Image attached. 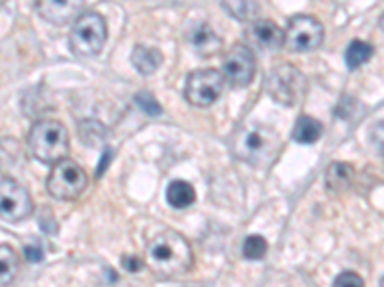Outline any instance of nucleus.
<instances>
[{"instance_id":"obj_1","label":"nucleus","mask_w":384,"mask_h":287,"mask_svg":"<svg viewBox=\"0 0 384 287\" xmlns=\"http://www.w3.org/2000/svg\"><path fill=\"white\" fill-rule=\"evenodd\" d=\"M192 249L189 239L175 230H164L146 245V264L162 280L187 274L192 269Z\"/></svg>"},{"instance_id":"obj_2","label":"nucleus","mask_w":384,"mask_h":287,"mask_svg":"<svg viewBox=\"0 0 384 287\" xmlns=\"http://www.w3.org/2000/svg\"><path fill=\"white\" fill-rule=\"evenodd\" d=\"M29 151L35 159L46 165H56L62 159H68L70 153V136L66 126L60 121H38L29 131Z\"/></svg>"},{"instance_id":"obj_3","label":"nucleus","mask_w":384,"mask_h":287,"mask_svg":"<svg viewBox=\"0 0 384 287\" xmlns=\"http://www.w3.org/2000/svg\"><path fill=\"white\" fill-rule=\"evenodd\" d=\"M108 38L106 19L98 12L85 10L73 21L70 33V48L76 56L93 58L100 54Z\"/></svg>"},{"instance_id":"obj_4","label":"nucleus","mask_w":384,"mask_h":287,"mask_svg":"<svg viewBox=\"0 0 384 287\" xmlns=\"http://www.w3.org/2000/svg\"><path fill=\"white\" fill-rule=\"evenodd\" d=\"M267 92L281 106L292 107L303 100L308 92V81L302 71L290 63H281L267 77Z\"/></svg>"},{"instance_id":"obj_5","label":"nucleus","mask_w":384,"mask_h":287,"mask_svg":"<svg viewBox=\"0 0 384 287\" xmlns=\"http://www.w3.org/2000/svg\"><path fill=\"white\" fill-rule=\"evenodd\" d=\"M88 178L81 165L73 159H62L52 165V170L46 178V190L52 197L60 201H76L87 190Z\"/></svg>"},{"instance_id":"obj_6","label":"nucleus","mask_w":384,"mask_h":287,"mask_svg":"<svg viewBox=\"0 0 384 287\" xmlns=\"http://www.w3.org/2000/svg\"><path fill=\"white\" fill-rule=\"evenodd\" d=\"M277 151V134L261 125L244 129L237 138V157L250 165H261L269 161Z\"/></svg>"},{"instance_id":"obj_7","label":"nucleus","mask_w":384,"mask_h":287,"mask_svg":"<svg viewBox=\"0 0 384 287\" xmlns=\"http://www.w3.org/2000/svg\"><path fill=\"white\" fill-rule=\"evenodd\" d=\"M225 87V79L219 69H196L187 79L185 98L190 106L208 107L219 100Z\"/></svg>"},{"instance_id":"obj_8","label":"nucleus","mask_w":384,"mask_h":287,"mask_svg":"<svg viewBox=\"0 0 384 287\" xmlns=\"http://www.w3.org/2000/svg\"><path fill=\"white\" fill-rule=\"evenodd\" d=\"M284 46L290 52L317 50L325 38V27L311 16H294L284 29Z\"/></svg>"},{"instance_id":"obj_9","label":"nucleus","mask_w":384,"mask_h":287,"mask_svg":"<svg viewBox=\"0 0 384 287\" xmlns=\"http://www.w3.org/2000/svg\"><path fill=\"white\" fill-rule=\"evenodd\" d=\"M31 212L33 200L26 188L10 176L0 178V219L19 222L31 217Z\"/></svg>"},{"instance_id":"obj_10","label":"nucleus","mask_w":384,"mask_h":287,"mask_svg":"<svg viewBox=\"0 0 384 287\" xmlns=\"http://www.w3.org/2000/svg\"><path fill=\"white\" fill-rule=\"evenodd\" d=\"M256 73V62H254L252 50L244 44H234L233 48L223 58L221 75L233 88L248 87Z\"/></svg>"},{"instance_id":"obj_11","label":"nucleus","mask_w":384,"mask_h":287,"mask_svg":"<svg viewBox=\"0 0 384 287\" xmlns=\"http://www.w3.org/2000/svg\"><path fill=\"white\" fill-rule=\"evenodd\" d=\"M246 43L258 50H279L284 46L283 29L271 19H256L244 31Z\"/></svg>"},{"instance_id":"obj_12","label":"nucleus","mask_w":384,"mask_h":287,"mask_svg":"<svg viewBox=\"0 0 384 287\" xmlns=\"http://www.w3.org/2000/svg\"><path fill=\"white\" fill-rule=\"evenodd\" d=\"M37 12L54 26H66L70 21H76L85 12V4L83 2H38Z\"/></svg>"},{"instance_id":"obj_13","label":"nucleus","mask_w":384,"mask_h":287,"mask_svg":"<svg viewBox=\"0 0 384 287\" xmlns=\"http://www.w3.org/2000/svg\"><path fill=\"white\" fill-rule=\"evenodd\" d=\"M189 43L202 58H212L221 50L223 40L208 23H196L189 33Z\"/></svg>"},{"instance_id":"obj_14","label":"nucleus","mask_w":384,"mask_h":287,"mask_svg":"<svg viewBox=\"0 0 384 287\" xmlns=\"http://www.w3.org/2000/svg\"><path fill=\"white\" fill-rule=\"evenodd\" d=\"M356 180V170L350 163L334 161L327 167V173H325V184H327L328 192L333 194H342L350 190Z\"/></svg>"},{"instance_id":"obj_15","label":"nucleus","mask_w":384,"mask_h":287,"mask_svg":"<svg viewBox=\"0 0 384 287\" xmlns=\"http://www.w3.org/2000/svg\"><path fill=\"white\" fill-rule=\"evenodd\" d=\"M164 62V56L157 48H152V46H135L131 52V63L133 67L139 71L140 75H152L156 73L157 67Z\"/></svg>"},{"instance_id":"obj_16","label":"nucleus","mask_w":384,"mask_h":287,"mask_svg":"<svg viewBox=\"0 0 384 287\" xmlns=\"http://www.w3.org/2000/svg\"><path fill=\"white\" fill-rule=\"evenodd\" d=\"M165 200L173 209H187L196 201V192L192 184H189L187 180H173L167 186Z\"/></svg>"},{"instance_id":"obj_17","label":"nucleus","mask_w":384,"mask_h":287,"mask_svg":"<svg viewBox=\"0 0 384 287\" xmlns=\"http://www.w3.org/2000/svg\"><path fill=\"white\" fill-rule=\"evenodd\" d=\"M323 136V125L317 119L302 115L298 117L294 131H292V140L298 144H313Z\"/></svg>"},{"instance_id":"obj_18","label":"nucleus","mask_w":384,"mask_h":287,"mask_svg":"<svg viewBox=\"0 0 384 287\" xmlns=\"http://www.w3.org/2000/svg\"><path fill=\"white\" fill-rule=\"evenodd\" d=\"M19 272V255L12 247L0 245V287L12 283Z\"/></svg>"},{"instance_id":"obj_19","label":"nucleus","mask_w":384,"mask_h":287,"mask_svg":"<svg viewBox=\"0 0 384 287\" xmlns=\"http://www.w3.org/2000/svg\"><path fill=\"white\" fill-rule=\"evenodd\" d=\"M375 54V48H373L369 43H363V40H352L348 44L346 54H344V60H346L348 69H358L361 65H365L369 60Z\"/></svg>"},{"instance_id":"obj_20","label":"nucleus","mask_w":384,"mask_h":287,"mask_svg":"<svg viewBox=\"0 0 384 287\" xmlns=\"http://www.w3.org/2000/svg\"><path fill=\"white\" fill-rule=\"evenodd\" d=\"M223 10L239 21H256L259 6L256 2H225Z\"/></svg>"},{"instance_id":"obj_21","label":"nucleus","mask_w":384,"mask_h":287,"mask_svg":"<svg viewBox=\"0 0 384 287\" xmlns=\"http://www.w3.org/2000/svg\"><path fill=\"white\" fill-rule=\"evenodd\" d=\"M267 253V242L261 236H248L242 244V255L248 261H259Z\"/></svg>"},{"instance_id":"obj_22","label":"nucleus","mask_w":384,"mask_h":287,"mask_svg":"<svg viewBox=\"0 0 384 287\" xmlns=\"http://www.w3.org/2000/svg\"><path fill=\"white\" fill-rule=\"evenodd\" d=\"M135 102H137V106H139L145 113H148V115H154V117H156V115L162 113V106L157 104V100L150 92H139L135 96Z\"/></svg>"},{"instance_id":"obj_23","label":"nucleus","mask_w":384,"mask_h":287,"mask_svg":"<svg viewBox=\"0 0 384 287\" xmlns=\"http://www.w3.org/2000/svg\"><path fill=\"white\" fill-rule=\"evenodd\" d=\"M333 287H365V283L361 280V276L348 270V272H342L334 278Z\"/></svg>"},{"instance_id":"obj_24","label":"nucleus","mask_w":384,"mask_h":287,"mask_svg":"<svg viewBox=\"0 0 384 287\" xmlns=\"http://www.w3.org/2000/svg\"><path fill=\"white\" fill-rule=\"evenodd\" d=\"M24 255L29 262H41L44 259V253L41 247H35V245H27L26 249H24Z\"/></svg>"},{"instance_id":"obj_25","label":"nucleus","mask_w":384,"mask_h":287,"mask_svg":"<svg viewBox=\"0 0 384 287\" xmlns=\"http://www.w3.org/2000/svg\"><path fill=\"white\" fill-rule=\"evenodd\" d=\"M123 266H125V270H129V272H139V270H142V266H145V262L137 259V256H123Z\"/></svg>"},{"instance_id":"obj_26","label":"nucleus","mask_w":384,"mask_h":287,"mask_svg":"<svg viewBox=\"0 0 384 287\" xmlns=\"http://www.w3.org/2000/svg\"><path fill=\"white\" fill-rule=\"evenodd\" d=\"M112 157H114V151L110 150V148H106V151H104V156H102L100 163H98V169H96V176L100 178L104 173H106L108 165H110V161H112Z\"/></svg>"},{"instance_id":"obj_27","label":"nucleus","mask_w":384,"mask_h":287,"mask_svg":"<svg viewBox=\"0 0 384 287\" xmlns=\"http://www.w3.org/2000/svg\"><path fill=\"white\" fill-rule=\"evenodd\" d=\"M44 215H46V217H51V211H48V209H44ZM41 226H43L44 232H48V234H56L58 226H56V220H54V217L51 219V222L44 219V217H41Z\"/></svg>"}]
</instances>
